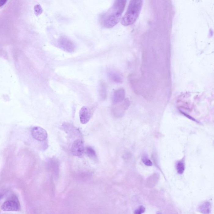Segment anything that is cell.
Wrapping results in <instances>:
<instances>
[{"mask_svg":"<svg viewBox=\"0 0 214 214\" xmlns=\"http://www.w3.org/2000/svg\"><path fill=\"white\" fill-rule=\"evenodd\" d=\"M126 2L124 0L115 1L112 6L102 17L101 24L103 27L111 28L120 21Z\"/></svg>","mask_w":214,"mask_h":214,"instance_id":"1","label":"cell"},{"mask_svg":"<svg viewBox=\"0 0 214 214\" xmlns=\"http://www.w3.org/2000/svg\"><path fill=\"white\" fill-rule=\"evenodd\" d=\"M143 2L142 0H132L130 2L127 11L121 19L122 24L128 26L135 22L141 13Z\"/></svg>","mask_w":214,"mask_h":214,"instance_id":"2","label":"cell"},{"mask_svg":"<svg viewBox=\"0 0 214 214\" xmlns=\"http://www.w3.org/2000/svg\"><path fill=\"white\" fill-rule=\"evenodd\" d=\"M58 44L60 49L65 52L72 53L76 50L75 43L65 36H61L59 39Z\"/></svg>","mask_w":214,"mask_h":214,"instance_id":"3","label":"cell"},{"mask_svg":"<svg viewBox=\"0 0 214 214\" xmlns=\"http://www.w3.org/2000/svg\"><path fill=\"white\" fill-rule=\"evenodd\" d=\"M31 134L34 138L39 142H43L47 138L48 134L46 131L38 126H36L32 128Z\"/></svg>","mask_w":214,"mask_h":214,"instance_id":"4","label":"cell"},{"mask_svg":"<svg viewBox=\"0 0 214 214\" xmlns=\"http://www.w3.org/2000/svg\"><path fill=\"white\" fill-rule=\"evenodd\" d=\"M83 142L80 139L74 141L71 147L72 154L76 157H79L83 155L85 152Z\"/></svg>","mask_w":214,"mask_h":214,"instance_id":"5","label":"cell"},{"mask_svg":"<svg viewBox=\"0 0 214 214\" xmlns=\"http://www.w3.org/2000/svg\"><path fill=\"white\" fill-rule=\"evenodd\" d=\"M2 209L4 211H18L20 209V205L17 200L12 199L3 203Z\"/></svg>","mask_w":214,"mask_h":214,"instance_id":"6","label":"cell"},{"mask_svg":"<svg viewBox=\"0 0 214 214\" xmlns=\"http://www.w3.org/2000/svg\"><path fill=\"white\" fill-rule=\"evenodd\" d=\"M79 119L81 123L85 124L90 121L91 118V111L89 108L87 106L82 107L79 110Z\"/></svg>","mask_w":214,"mask_h":214,"instance_id":"7","label":"cell"},{"mask_svg":"<svg viewBox=\"0 0 214 214\" xmlns=\"http://www.w3.org/2000/svg\"><path fill=\"white\" fill-rule=\"evenodd\" d=\"M125 97V91L123 89H119L115 91L113 97V103L114 105H116L121 103L124 100Z\"/></svg>","mask_w":214,"mask_h":214,"instance_id":"8","label":"cell"},{"mask_svg":"<svg viewBox=\"0 0 214 214\" xmlns=\"http://www.w3.org/2000/svg\"><path fill=\"white\" fill-rule=\"evenodd\" d=\"M108 77L110 81L116 83H120L122 81L121 76L115 70H109L108 72Z\"/></svg>","mask_w":214,"mask_h":214,"instance_id":"9","label":"cell"},{"mask_svg":"<svg viewBox=\"0 0 214 214\" xmlns=\"http://www.w3.org/2000/svg\"><path fill=\"white\" fill-rule=\"evenodd\" d=\"M199 211L203 214H209L210 211V205L208 202H205L199 208Z\"/></svg>","mask_w":214,"mask_h":214,"instance_id":"10","label":"cell"},{"mask_svg":"<svg viewBox=\"0 0 214 214\" xmlns=\"http://www.w3.org/2000/svg\"><path fill=\"white\" fill-rule=\"evenodd\" d=\"M85 151L87 155L91 159H93V160H95L96 159V152L93 148L90 147H87L85 149Z\"/></svg>","mask_w":214,"mask_h":214,"instance_id":"11","label":"cell"},{"mask_svg":"<svg viewBox=\"0 0 214 214\" xmlns=\"http://www.w3.org/2000/svg\"><path fill=\"white\" fill-rule=\"evenodd\" d=\"M176 167L177 173L179 175H182L185 170V164L184 160H179L177 162Z\"/></svg>","mask_w":214,"mask_h":214,"instance_id":"12","label":"cell"},{"mask_svg":"<svg viewBox=\"0 0 214 214\" xmlns=\"http://www.w3.org/2000/svg\"><path fill=\"white\" fill-rule=\"evenodd\" d=\"M100 94L101 99L105 100L107 96L106 87L104 83L101 84V89H100Z\"/></svg>","mask_w":214,"mask_h":214,"instance_id":"13","label":"cell"},{"mask_svg":"<svg viewBox=\"0 0 214 214\" xmlns=\"http://www.w3.org/2000/svg\"><path fill=\"white\" fill-rule=\"evenodd\" d=\"M142 161L143 163L147 166L151 167L152 166V162L149 159V157L146 154H143L142 157Z\"/></svg>","mask_w":214,"mask_h":214,"instance_id":"14","label":"cell"},{"mask_svg":"<svg viewBox=\"0 0 214 214\" xmlns=\"http://www.w3.org/2000/svg\"><path fill=\"white\" fill-rule=\"evenodd\" d=\"M35 13L37 15H39L42 12V9L39 5H36L35 7Z\"/></svg>","mask_w":214,"mask_h":214,"instance_id":"15","label":"cell"},{"mask_svg":"<svg viewBox=\"0 0 214 214\" xmlns=\"http://www.w3.org/2000/svg\"><path fill=\"white\" fill-rule=\"evenodd\" d=\"M145 211V208L144 207L141 206L138 209H136L134 212V214H142Z\"/></svg>","mask_w":214,"mask_h":214,"instance_id":"16","label":"cell"},{"mask_svg":"<svg viewBox=\"0 0 214 214\" xmlns=\"http://www.w3.org/2000/svg\"><path fill=\"white\" fill-rule=\"evenodd\" d=\"M6 2V1H4V0H2V1H0V6H3V5L5 4V3Z\"/></svg>","mask_w":214,"mask_h":214,"instance_id":"17","label":"cell"},{"mask_svg":"<svg viewBox=\"0 0 214 214\" xmlns=\"http://www.w3.org/2000/svg\"><path fill=\"white\" fill-rule=\"evenodd\" d=\"M4 193H0V200L3 198V196H4Z\"/></svg>","mask_w":214,"mask_h":214,"instance_id":"18","label":"cell"}]
</instances>
